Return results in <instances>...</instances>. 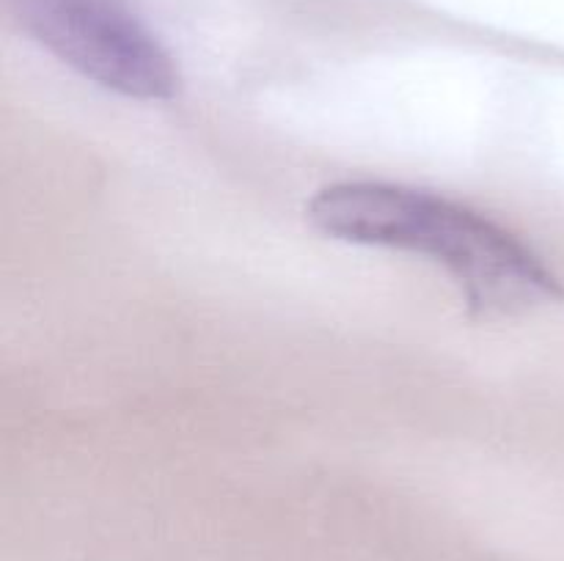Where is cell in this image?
Masks as SVG:
<instances>
[{"label": "cell", "instance_id": "6da1fadb", "mask_svg": "<svg viewBox=\"0 0 564 561\" xmlns=\"http://www.w3.org/2000/svg\"><path fill=\"white\" fill-rule=\"evenodd\" d=\"M323 234L356 245L416 253L441 264L474 317H518L564 300L543 256L488 215L433 190L394 182H336L306 204Z\"/></svg>", "mask_w": 564, "mask_h": 561}, {"label": "cell", "instance_id": "7a4b0ae2", "mask_svg": "<svg viewBox=\"0 0 564 561\" xmlns=\"http://www.w3.org/2000/svg\"><path fill=\"white\" fill-rule=\"evenodd\" d=\"M17 25L86 80L143 102L180 94V69L127 0H6Z\"/></svg>", "mask_w": 564, "mask_h": 561}]
</instances>
